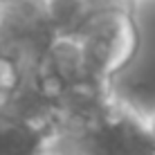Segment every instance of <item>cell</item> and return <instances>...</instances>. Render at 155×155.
I'll list each match as a JSON object with an SVG mask.
<instances>
[{
  "label": "cell",
  "mask_w": 155,
  "mask_h": 155,
  "mask_svg": "<svg viewBox=\"0 0 155 155\" xmlns=\"http://www.w3.org/2000/svg\"><path fill=\"white\" fill-rule=\"evenodd\" d=\"M58 137L56 110L31 90L0 99V155H45Z\"/></svg>",
  "instance_id": "cell-4"
},
{
  "label": "cell",
  "mask_w": 155,
  "mask_h": 155,
  "mask_svg": "<svg viewBox=\"0 0 155 155\" xmlns=\"http://www.w3.org/2000/svg\"><path fill=\"white\" fill-rule=\"evenodd\" d=\"M41 2L52 7V5H61V2H72V0H41ZM85 2H115V0H85Z\"/></svg>",
  "instance_id": "cell-5"
},
{
  "label": "cell",
  "mask_w": 155,
  "mask_h": 155,
  "mask_svg": "<svg viewBox=\"0 0 155 155\" xmlns=\"http://www.w3.org/2000/svg\"><path fill=\"white\" fill-rule=\"evenodd\" d=\"M58 36L77 41L94 79L113 85V79L130 65L140 47V31L133 16V0L115 2H72L52 5Z\"/></svg>",
  "instance_id": "cell-1"
},
{
  "label": "cell",
  "mask_w": 155,
  "mask_h": 155,
  "mask_svg": "<svg viewBox=\"0 0 155 155\" xmlns=\"http://www.w3.org/2000/svg\"><path fill=\"white\" fill-rule=\"evenodd\" d=\"M50 151L63 155H155V135L146 117L113 92L70 121Z\"/></svg>",
  "instance_id": "cell-2"
},
{
  "label": "cell",
  "mask_w": 155,
  "mask_h": 155,
  "mask_svg": "<svg viewBox=\"0 0 155 155\" xmlns=\"http://www.w3.org/2000/svg\"><path fill=\"white\" fill-rule=\"evenodd\" d=\"M146 121H148V128H151V130H153V135H155V110L146 117Z\"/></svg>",
  "instance_id": "cell-6"
},
{
  "label": "cell",
  "mask_w": 155,
  "mask_h": 155,
  "mask_svg": "<svg viewBox=\"0 0 155 155\" xmlns=\"http://www.w3.org/2000/svg\"><path fill=\"white\" fill-rule=\"evenodd\" d=\"M58 31L41 0H0V99L16 94Z\"/></svg>",
  "instance_id": "cell-3"
},
{
  "label": "cell",
  "mask_w": 155,
  "mask_h": 155,
  "mask_svg": "<svg viewBox=\"0 0 155 155\" xmlns=\"http://www.w3.org/2000/svg\"><path fill=\"white\" fill-rule=\"evenodd\" d=\"M133 2H135V0H133Z\"/></svg>",
  "instance_id": "cell-7"
}]
</instances>
